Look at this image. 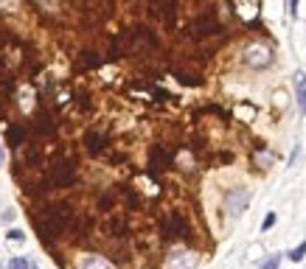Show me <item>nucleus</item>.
Returning <instances> with one entry per match:
<instances>
[{"mask_svg": "<svg viewBox=\"0 0 306 269\" xmlns=\"http://www.w3.org/2000/svg\"><path fill=\"white\" fill-rule=\"evenodd\" d=\"M23 140H25V129H23V126H9V143L17 149V146H23Z\"/></svg>", "mask_w": 306, "mask_h": 269, "instance_id": "17", "label": "nucleus"}, {"mask_svg": "<svg viewBox=\"0 0 306 269\" xmlns=\"http://www.w3.org/2000/svg\"><path fill=\"white\" fill-rule=\"evenodd\" d=\"M278 266H281V255L276 252V255H270V258H267V261L261 263L258 269H278Z\"/></svg>", "mask_w": 306, "mask_h": 269, "instance_id": "23", "label": "nucleus"}, {"mask_svg": "<svg viewBox=\"0 0 306 269\" xmlns=\"http://www.w3.org/2000/svg\"><path fill=\"white\" fill-rule=\"evenodd\" d=\"M9 269H37V266H34V261L17 255V258H12V261H9Z\"/></svg>", "mask_w": 306, "mask_h": 269, "instance_id": "19", "label": "nucleus"}, {"mask_svg": "<svg viewBox=\"0 0 306 269\" xmlns=\"http://www.w3.org/2000/svg\"><path fill=\"white\" fill-rule=\"evenodd\" d=\"M9 239H12V241H23L25 233H23V230H12V233H9Z\"/></svg>", "mask_w": 306, "mask_h": 269, "instance_id": "27", "label": "nucleus"}, {"mask_svg": "<svg viewBox=\"0 0 306 269\" xmlns=\"http://www.w3.org/2000/svg\"><path fill=\"white\" fill-rule=\"evenodd\" d=\"M166 166H172V155H168L163 146H155V149H152V157H149V168L152 171H160V168H166Z\"/></svg>", "mask_w": 306, "mask_h": 269, "instance_id": "10", "label": "nucleus"}, {"mask_svg": "<svg viewBox=\"0 0 306 269\" xmlns=\"http://www.w3.org/2000/svg\"><path fill=\"white\" fill-rule=\"evenodd\" d=\"M174 76L180 79L183 84H199V82H202L199 76H191V73H183V70H174Z\"/></svg>", "mask_w": 306, "mask_h": 269, "instance_id": "21", "label": "nucleus"}, {"mask_svg": "<svg viewBox=\"0 0 306 269\" xmlns=\"http://www.w3.org/2000/svg\"><path fill=\"white\" fill-rule=\"evenodd\" d=\"M242 59L253 70H264V67L273 65L276 54H273V45H267V42H247L245 51H242Z\"/></svg>", "mask_w": 306, "mask_h": 269, "instance_id": "3", "label": "nucleus"}, {"mask_svg": "<svg viewBox=\"0 0 306 269\" xmlns=\"http://www.w3.org/2000/svg\"><path fill=\"white\" fill-rule=\"evenodd\" d=\"M79 269H113V263L101 255H87V258H82Z\"/></svg>", "mask_w": 306, "mask_h": 269, "instance_id": "13", "label": "nucleus"}, {"mask_svg": "<svg viewBox=\"0 0 306 269\" xmlns=\"http://www.w3.org/2000/svg\"><path fill=\"white\" fill-rule=\"evenodd\" d=\"M186 34L191 36V40H205V36H211V34H222V23L208 12V14H202V17H197L194 23H188Z\"/></svg>", "mask_w": 306, "mask_h": 269, "instance_id": "4", "label": "nucleus"}, {"mask_svg": "<svg viewBox=\"0 0 306 269\" xmlns=\"http://www.w3.org/2000/svg\"><path fill=\"white\" fill-rule=\"evenodd\" d=\"M197 266V255L194 252H177L168 261V269H194Z\"/></svg>", "mask_w": 306, "mask_h": 269, "instance_id": "12", "label": "nucleus"}, {"mask_svg": "<svg viewBox=\"0 0 306 269\" xmlns=\"http://www.w3.org/2000/svg\"><path fill=\"white\" fill-rule=\"evenodd\" d=\"M0 160H3V146H0Z\"/></svg>", "mask_w": 306, "mask_h": 269, "instance_id": "30", "label": "nucleus"}, {"mask_svg": "<svg viewBox=\"0 0 306 269\" xmlns=\"http://www.w3.org/2000/svg\"><path fill=\"white\" fill-rule=\"evenodd\" d=\"M76 157L73 155H62L51 163V185L54 188H71L76 185Z\"/></svg>", "mask_w": 306, "mask_h": 269, "instance_id": "2", "label": "nucleus"}, {"mask_svg": "<svg viewBox=\"0 0 306 269\" xmlns=\"http://www.w3.org/2000/svg\"><path fill=\"white\" fill-rule=\"evenodd\" d=\"M23 160H25V166L37 168L42 163V149L37 143H28V146H25V157H23Z\"/></svg>", "mask_w": 306, "mask_h": 269, "instance_id": "15", "label": "nucleus"}, {"mask_svg": "<svg viewBox=\"0 0 306 269\" xmlns=\"http://www.w3.org/2000/svg\"><path fill=\"white\" fill-rule=\"evenodd\" d=\"M110 146V138L104 135V132H87L84 135V149H87V155H93V157H98L104 149Z\"/></svg>", "mask_w": 306, "mask_h": 269, "instance_id": "8", "label": "nucleus"}, {"mask_svg": "<svg viewBox=\"0 0 306 269\" xmlns=\"http://www.w3.org/2000/svg\"><path fill=\"white\" fill-rule=\"evenodd\" d=\"M289 14H298V0H289Z\"/></svg>", "mask_w": 306, "mask_h": 269, "instance_id": "29", "label": "nucleus"}, {"mask_svg": "<svg viewBox=\"0 0 306 269\" xmlns=\"http://www.w3.org/2000/svg\"><path fill=\"white\" fill-rule=\"evenodd\" d=\"M273 224H276V213H267L264 221H261V230L267 233V230H273Z\"/></svg>", "mask_w": 306, "mask_h": 269, "instance_id": "26", "label": "nucleus"}, {"mask_svg": "<svg viewBox=\"0 0 306 269\" xmlns=\"http://www.w3.org/2000/svg\"><path fill=\"white\" fill-rule=\"evenodd\" d=\"M273 101H276V107H284V104H287V96H284V93H276Z\"/></svg>", "mask_w": 306, "mask_h": 269, "instance_id": "28", "label": "nucleus"}, {"mask_svg": "<svg viewBox=\"0 0 306 269\" xmlns=\"http://www.w3.org/2000/svg\"><path fill=\"white\" fill-rule=\"evenodd\" d=\"M31 6L40 9L45 17H54V14L59 12V0H31Z\"/></svg>", "mask_w": 306, "mask_h": 269, "instance_id": "14", "label": "nucleus"}, {"mask_svg": "<svg viewBox=\"0 0 306 269\" xmlns=\"http://www.w3.org/2000/svg\"><path fill=\"white\" fill-rule=\"evenodd\" d=\"M56 132V124H54V115L51 112H40L37 121L31 124V138H51Z\"/></svg>", "mask_w": 306, "mask_h": 269, "instance_id": "7", "label": "nucleus"}, {"mask_svg": "<svg viewBox=\"0 0 306 269\" xmlns=\"http://www.w3.org/2000/svg\"><path fill=\"white\" fill-rule=\"evenodd\" d=\"M270 163H273V155H270V151H258V168H261V171H264Z\"/></svg>", "mask_w": 306, "mask_h": 269, "instance_id": "24", "label": "nucleus"}, {"mask_svg": "<svg viewBox=\"0 0 306 269\" xmlns=\"http://www.w3.org/2000/svg\"><path fill=\"white\" fill-rule=\"evenodd\" d=\"M157 14L163 17V25L166 28H174L177 25V0H155Z\"/></svg>", "mask_w": 306, "mask_h": 269, "instance_id": "9", "label": "nucleus"}, {"mask_svg": "<svg viewBox=\"0 0 306 269\" xmlns=\"http://www.w3.org/2000/svg\"><path fill=\"white\" fill-rule=\"evenodd\" d=\"M303 255H306V241H300V244L295 247L292 252H289V261H295V263H298V261H303Z\"/></svg>", "mask_w": 306, "mask_h": 269, "instance_id": "20", "label": "nucleus"}, {"mask_svg": "<svg viewBox=\"0 0 306 269\" xmlns=\"http://www.w3.org/2000/svg\"><path fill=\"white\" fill-rule=\"evenodd\" d=\"M76 101L82 104V109H90V98H87V93H82V90H76Z\"/></svg>", "mask_w": 306, "mask_h": 269, "instance_id": "25", "label": "nucleus"}, {"mask_svg": "<svg viewBox=\"0 0 306 269\" xmlns=\"http://www.w3.org/2000/svg\"><path fill=\"white\" fill-rule=\"evenodd\" d=\"M247 205H250V191H245V188H233V191L225 194V213L233 216V219L245 213Z\"/></svg>", "mask_w": 306, "mask_h": 269, "instance_id": "6", "label": "nucleus"}, {"mask_svg": "<svg viewBox=\"0 0 306 269\" xmlns=\"http://www.w3.org/2000/svg\"><path fill=\"white\" fill-rule=\"evenodd\" d=\"M163 239L172 241V239H188L191 236V227H188V221L183 213H172L166 221H163V227H160Z\"/></svg>", "mask_w": 306, "mask_h": 269, "instance_id": "5", "label": "nucleus"}, {"mask_svg": "<svg viewBox=\"0 0 306 269\" xmlns=\"http://www.w3.org/2000/svg\"><path fill=\"white\" fill-rule=\"evenodd\" d=\"M295 101H298V109L303 115L306 112V73L303 70L295 73Z\"/></svg>", "mask_w": 306, "mask_h": 269, "instance_id": "11", "label": "nucleus"}, {"mask_svg": "<svg viewBox=\"0 0 306 269\" xmlns=\"http://www.w3.org/2000/svg\"><path fill=\"white\" fill-rule=\"evenodd\" d=\"M110 233H113V236H124L126 233V221H121V219L110 221Z\"/></svg>", "mask_w": 306, "mask_h": 269, "instance_id": "22", "label": "nucleus"}, {"mask_svg": "<svg viewBox=\"0 0 306 269\" xmlns=\"http://www.w3.org/2000/svg\"><path fill=\"white\" fill-rule=\"evenodd\" d=\"M48 179H42V182H25V194H31V197H40L42 191H48Z\"/></svg>", "mask_w": 306, "mask_h": 269, "instance_id": "18", "label": "nucleus"}, {"mask_svg": "<svg viewBox=\"0 0 306 269\" xmlns=\"http://www.w3.org/2000/svg\"><path fill=\"white\" fill-rule=\"evenodd\" d=\"M101 65V56L93 54V51H84L82 56H79V67H98Z\"/></svg>", "mask_w": 306, "mask_h": 269, "instance_id": "16", "label": "nucleus"}, {"mask_svg": "<svg viewBox=\"0 0 306 269\" xmlns=\"http://www.w3.org/2000/svg\"><path fill=\"white\" fill-rule=\"evenodd\" d=\"M71 224H73L71 202H54V205H48V208L37 216V233H40V239L45 241V244L54 241V239H59Z\"/></svg>", "mask_w": 306, "mask_h": 269, "instance_id": "1", "label": "nucleus"}]
</instances>
